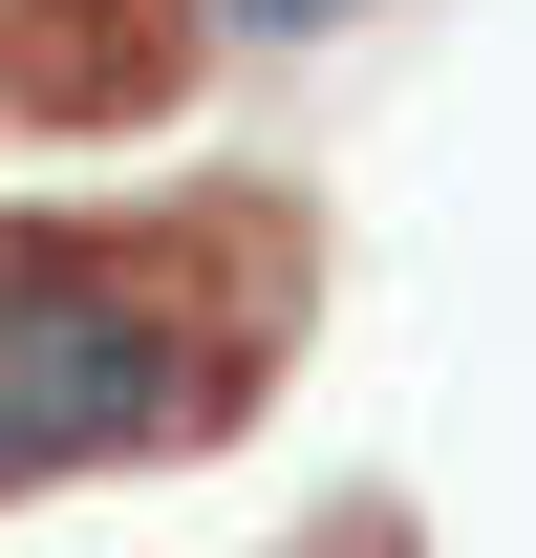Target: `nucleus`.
Listing matches in <instances>:
<instances>
[{
    "instance_id": "1",
    "label": "nucleus",
    "mask_w": 536,
    "mask_h": 558,
    "mask_svg": "<svg viewBox=\"0 0 536 558\" xmlns=\"http://www.w3.org/2000/svg\"><path fill=\"white\" fill-rule=\"evenodd\" d=\"M301 344V215H0V494L215 451Z\"/></svg>"
},
{
    "instance_id": "2",
    "label": "nucleus",
    "mask_w": 536,
    "mask_h": 558,
    "mask_svg": "<svg viewBox=\"0 0 536 558\" xmlns=\"http://www.w3.org/2000/svg\"><path fill=\"white\" fill-rule=\"evenodd\" d=\"M215 0H0V130H150L194 108Z\"/></svg>"
},
{
    "instance_id": "3",
    "label": "nucleus",
    "mask_w": 536,
    "mask_h": 558,
    "mask_svg": "<svg viewBox=\"0 0 536 558\" xmlns=\"http://www.w3.org/2000/svg\"><path fill=\"white\" fill-rule=\"evenodd\" d=\"M365 0H215V44H343Z\"/></svg>"
}]
</instances>
